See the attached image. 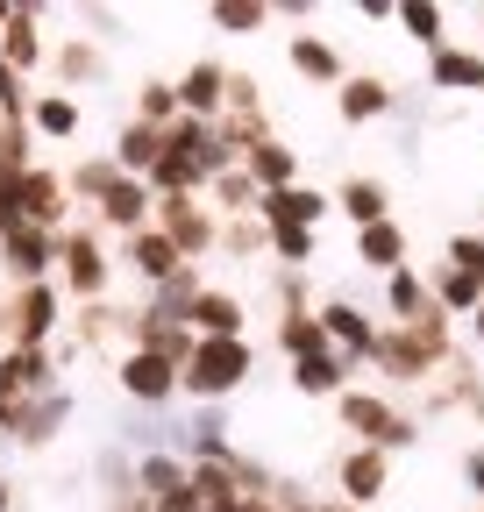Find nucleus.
Returning <instances> with one entry per match:
<instances>
[{
  "instance_id": "f257e3e1",
  "label": "nucleus",
  "mask_w": 484,
  "mask_h": 512,
  "mask_svg": "<svg viewBox=\"0 0 484 512\" xmlns=\"http://www.w3.org/2000/svg\"><path fill=\"white\" fill-rule=\"evenodd\" d=\"M250 377V342H193L186 356V392H235Z\"/></svg>"
},
{
  "instance_id": "f03ea898",
  "label": "nucleus",
  "mask_w": 484,
  "mask_h": 512,
  "mask_svg": "<svg viewBox=\"0 0 484 512\" xmlns=\"http://www.w3.org/2000/svg\"><path fill=\"white\" fill-rule=\"evenodd\" d=\"M342 420L356 427V434H371L378 448H399V441H413V427L392 413V406H378V399H363V392H349L342 399Z\"/></svg>"
},
{
  "instance_id": "7ed1b4c3",
  "label": "nucleus",
  "mask_w": 484,
  "mask_h": 512,
  "mask_svg": "<svg viewBox=\"0 0 484 512\" xmlns=\"http://www.w3.org/2000/svg\"><path fill=\"white\" fill-rule=\"evenodd\" d=\"M15 207H22L29 228H43V221L65 214V185H57L50 171H22V178H15Z\"/></svg>"
},
{
  "instance_id": "20e7f679",
  "label": "nucleus",
  "mask_w": 484,
  "mask_h": 512,
  "mask_svg": "<svg viewBox=\"0 0 484 512\" xmlns=\"http://www.w3.org/2000/svg\"><path fill=\"white\" fill-rule=\"evenodd\" d=\"M321 192H307V185H278V192H264V214H271V228H314L321 221Z\"/></svg>"
},
{
  "instance_id": "39448f33",
  "label": "nucleus",
  "mask_w": 484,
  "mask_h": 512,
  "mask_svg": "<svg viewBox=\"0 0 484 512\" xmlns=\"http://www.w3.org/2000/svg\"><path fill=\"white\" fill-rule=\"evenodd\" d=\"M121 384H129L136 399H150V406H157V399H171V384H178V377H171V363H164V356L136 349L129 363H121Z\"/></svg>"
},
{
  "instance_id": "423d86ee",
  "label": "nucleus",
  "mask_w": 484,
  "mask_h": 512,
  "mask_svg": "<svg viewBox=\"0 0 484 512\" xmlns=\"http://www.w3.org/2000/svg\"><path fill=\"white\" fill-rule=\"evenodd\" d=\"M186 313H193L200 328H207V342H242V306H235L228 292H200Z\"/></svg>"
},
{
  "instance_id": "0eeeda50",
  "label": "nucleus",
  "mask_w": 484,
  "mask_h": 512,
  "mask_svg": "<svg viewBox=\"0 0 484 512\" xmlns=\"http://www.w3.org/2000/svg\"><path fill=\"white\" fill-rule=\"evenodd\" d=\"M0 249H8V264H15L22 278H36V271L50 264V242H43V228H29V221H15L8 235H0Z\"/></svg>"
},
{
  "instance_id": "6e6552de",
  "label": "nucleus",
  "mask_w": 484,
  "mask_h": 512,
  "mask_svg": "<svg viewBox=\"0 0 484 512\" xmlns=\"http://www.w3.org/2000/svg\"><path fill=\"white\" fill-rule=\"evenodd\" d=\"M57 256H65V271H72V292H100L107 264H100V249H93L86 235H72V242H57Z\"/></svg>"
},
{
  "instance_id": "1a4fd4ad",
  "label": "nucleus",
  "mask_w": 484,
  "mask_h": 512,
  "mask_svg": "<svg viewBox=\"0 0 484 512\" xmlns=\"http://www.w3.org/2000/svg\"><path fill=\"white\" fill-rule=\"evenodd\" d=\"M157 157H164V128H150V121L121 128V164L129 171H157Z\"/></svg>"
},
{
  "instance_id": "9d476101",
  "label": "nucleus",
  "mask_w": 484,
  "mask_h": 512,
  "mask_svg": "<svg viewBox=\"0 0 484 512\" xmlns=\"http://www.w3.org/2000/svg\"><path fill=\"white\" fill-rule=\"evenodd\" d=\"M342 207H349V221L378 228V221H385V185H378V178H349V185H342Z\"/></svg>"
},
{
  "instance_id": "9b49d317",
  "label": "nucleus",
  "mask_w": 484,
  "mask_h": 512,
  "mask_svg": "<svg viewBox=\"0 0 484 512\" xmlns=\"http://www.w3.org/2000/svg\"><path fill=\"white\" fill-rule=\"evenodd\" d=\"M342 491H349V498H378V491H385V456H371V448L349 456V463H342Z\"/></svg>"
},
{
  "instance_id": "f8f14e48",
  "label": "nucleus",
  "mask_w": 484,
  "mask_h": 512,
  "mask_svg": "<svg viewBox=\"0 0 484 512\" xmlns=\"http://www.w3.org/2000/svg\"><path fill=\"white\" fill-rule=\"evenodd\" d=\"M143 200H150V192H143L136 178H114L100 207H107V221H114V228H136V221H143Z\"/></svg>"
},
{
  "instance_id": "ddd939ff",
  "label": "nucleus",
  "mask_w": 484,
  "mask_h": 512,
  "mask_svg": "<svg viewBox=\"0 0 484 512\" xmlns=\"http://www.w3.org/2000/svg\"><path fill=\"white\" fill-rule=\"evenodd\" d=\"M129 256H136L143 278H171V271H178V242H171V235H136Z\"/></svg>"
},
{
  "instance_id": "4468645a",
  "label": "nucleus",
  "mask_w": 484,
  "mask_h": 512,
  "mask_svg": "<svg viewBox=\"0 0 484 512\" xmlns=\"http://www.w3.org/2000/svg\"><path fill=\"white\" fill-rule=\"evenodd\" d=\"M50 320H57V292H50V285H29V292H22V342H43Z\"/></svg>"
},
{
  "instance_id": "2eb2a0df",
  "label": "nucleus",
  "mask_w": 484,
  "mask_h": 512,
  "mask_svg": "<svg viewBox=\"0 0 484 512\" xmlns=\"http://www.w3.org/2000/svg\"><path fill=\"white\" fill-rule=\"evenodd\" d=\"M385 100H392V93H385L378 79H349V86H342V114H349V121H371V114H385Z\"/></svg>"
},
{
  "instance_id": "dca6fc26",
  "label": "nucleus",
  "mask_w": 484,
  "mask_h": 512,
  "mask_svg": "<svg viewBox=\"0 0 484 512\" xmlns=\"http://www.w3.org/2000/svg\"><path fill=\"white\" fill-rule=\"evenodd\" d=\"M278 335H285L292 363H299V356H328V349H321V342H328V328H321V320H299V313H285V328H278Z\"/></svg>"
},
{
  "instance_id": "f3484780",
  "label": "nucleus",
  "mask_w": 484,
  "mask_h": 512,
  "mask_svg": "<svg viewBox=\"0 0 484 512\" xmlns=\"http://www.w3.org/2000/svg\"><path fill=\"white\" fill-rule=\"evenodd\" d=\"M250 171H257V178L278 192V185L292 178V150H278V143H250Z\"/></svg>"
},
{
  "instance_id": "a211bd4d",
  "label": "nucleus",
  "mask_w": 484,
  "mask_h": 512,
  "mask_svg": "<svg viewBox=\"0 0 484 512\" xmlns=\"http://www.w3.org/2000/svg\"><path fill=\"white\" fill-rule=\"evenodd\" d=\"M178 100L207 114V107L221 100V72H214V64H193V72H186V86H178Z\"/></svg>"
},
{
  "instance_id": "6ab92c4d",
  "label": "nucleus",
  "mask_w": 484,
  "mask_h": 512,
  "mask_svg": "<svg viewBox=\"0 0 484 512\" xmlns=\"http://www.w3.org/2000/svg\"><path fill=\"white\" fill-rule=\"evenodd\" d=\"M36 128H43V136H72V128H79V107H72L65 93H50V100H36Z\"/></svg>"
},
{
  "instance_id": "aec40b11",
  "label": "nucleus",
  "mask_w": 484,
  "mask_h": 512,
  "mask_svg": "<svg viewBox=\"0 0 484 512\" xmlns=\"http://www.w3.org/2000/svg\"><path fill=\"white\" fill-rule=\"evenodd\" d=\"M435 79H442V86H484V64L463 57V50H442V57H435Z\"/></svg>"
},
{
  "instance_id": "412c9836",
  "label": "nucleus",
  "mask_w": 484,
  "mask_h": 512,
  "mask_svg": "<svg viewBox=\"0 0 484 512\" xmlns=\"http://www.w3.org/2000/svg\"><path fill=\"white\" fill-rule=\"evenodd\" d=\"M299 392H335V384H342V370H335V356H299Z\"/></svg>"
},
{
  "instance_id": "4be33fe9",
  "label": "nucleus",
  "mask_w": 484,
  "mask_h": 512,
  "mask_svg": "<svg viewBox=\"0 0 484 512\" xmlns=\"http://www.w3.org/2000/svg\"><path fill=\"white\" fill-rule=\"evenodd\" d=\"M321 328L335 335V342H356V349H371V328H363V313L356 306H328V320Z\"/></svg>"
},
{
  "instance_id": "5701e85b",
  "label": "nucleus",
  "mask_w": 484,
  "mask_h": 512,
  "mask_svg": "<svg viewBox=\"0 0 484 512\" xmlns=\"http://www.w3.org/2000/svg\"><path fill=\"white\" fill-rule=\"evenodd\" d=\"M0 50H8L15 72H22V64H36V22H29V15H8V43H0Z\"/></svg>"
},
{
  "instance_id": "b1692460",
  "label": "nucleus",
  "mask_w": 484,
  "mask_h": 512,
  "mask_svg": "<svg viewBox=\"0 0 484 512\" xmlns=\"http://www.w3.org/2000/svg\"><path fill=\"white\" fill-rule=\"evenodd\" d=\"M292 64H299V72H314V79H335V50L314 43V36H299V43H292Z\"/></svg>"
},
{
  "instance_id": "393cba45",
  "label": "nucleus",
  "mask_w": 484,
  "mask_h": 512,
  "mask_svg": "<svg viewBox=\"0 0 484 512\" xmlns=\"http://www.w3.org/2000/svg\"><path fill=\"white\" fill-rule=\"evenodd\" d=\"M171 242H178V249H200V242H207V221H200L186 200H171Z\"/></svg>"
},
{
  "instance_id": "a878e982",
  "label": "nucleus",
  "mask_w": 484,
  "mask_h": 512,
  "mask_svg": "<svg viewBox=\"0 0 484 512\" xmlns=\"http://www.w3.org/2000/svg\"><path fill=\"white\" fill-rule=\"evenodd\" d=\"M363 256H371V264H399V228H392V221L363 228Z\"/></svg>"
},
{
  "instance_id": "bb28decb",
  "label": "nucleus",
  "mask_w": 484,
  "mask_h": 512,
  "mask_svg": "<svg viewBox=\"0 0 484 512\" xmlns=\"http://www.w3.org/2000/svg\"><path fill=\"white\" fill-rule=\"evenodd\" d=\"M143 484H150V491H157V498H171V491H178V484H186V470H178V463H171V456H150V463H143Z\"/></svg>"
},
{
  "instance_id": "cd10ccee",
  "label": "nucleus",
  "mask_w": 484,
  "mask_h": 512,
  "mask_svg": "<svg viewBox=\"0 0 484 512\" xmlns=\"http://www.w3.org/2000/svg\"><path fill=\"white\" fill-rule=\"evenodd\" d=\"M392 306H399L406 320H413V313H428V292H420V278H406V271H399V278H392Z\"/></svg>"
},
{
  "instance_id": "c85d7f7f",
  "label": "nucleus",
  "mask_w": 484,
  "mask_h": 512,
  "mask_svg": "<svg viewBox=\"0 0 484 512\" xmlns=\"http://www.w3.org/2000/svg\"><path fill=\"white\" fill-rule=\"evenodd\" d=\"M449 264H456V271H470V278H484V242L456 235V242H449Z\"/></svg>"
},
{
  "instance_id": "c756f323",
  "label": "nucleus",
  "mask_w": 484,
  "mask_h": 512,
  "mask_svg": "<svg viewBox=\"0 0 484 512\" xmlns=\"http://www.w3.org/2000/svg\"><path fill=\"white\" fill-rule=\"evenodd\" d=\"M442 299H449L456 313H463V306L477 313V278H470V271H449V285H442Z\"/></svg>"
},
{
  "instance_id": "7c9ffc66",
  "label": "nucleus",
  "mask_w": 484,
  "mask_h": 512,
  "mask_svg": "<svg viewBox=\"0 0 484 512\" xmlns=\"http://www.w3.org/2000/svg\"><path fill=\"white\" fill-rule=\"evenodd\" d=\"M399 22H406L420 43H435V36H442V15H435V8H399Z\"/></svg>"
},
{
  "instance_id": "2f4dec72",
  "label": "nucleus",
  "mask_w": 484,
  "mask_h": 512,
  "mask_svg": "<svg viewBox=\"0 0 484 512\" xmlns=\"http://www.w3.org/2000/svg\"><path fill=\"white\" fill-rule=\"evenodd\" d=\"M0 114H15L22 121V79H15V64L0 57Z\"/></svg>"
},
{
  "instance_id": "473e14b6",
  "label": "nucleus",
  "mask_w": 484,
  "mask_h": 512,
  "mask_svg": "<svg viewBox=\"0 0 484 512\" xmlns=\"http://www.w3.org/2000/svg\"><path fill=\"white\" fill-rule=\"evenodd\" d=\"M271 242H278V256H307V249H314V235H307V228H278Z\"/></svg>"
},
{
  "instance_id": "72a5a7b5",
  "label": "nucleus",
  "mask_w": 484,
  "mask_h": 512,
  "mask_svg": "<svg viewBox=\"0 0 484 512\" xmlns=\"http://www.w3.org/2000/svg\"><path fill=\"white\" fill-rule=\"evenodd\" d=\"M257 15H264V8H235V0H228V8H214V22H221V29H250Z\"/></svg>"
},
{
  "instance_id": "f704fd0d",
  "label": "nucleus",
  "mask_w": 484,
  "mask_h": 512,
  "mask_svg": "<svg viewBox=\"0 0 484 512\" xmlns=\"http://www.w3.org/2000/svg\"><path fill=\"white\" fill-rule=\"evenodd\" d=\"M171 100H178L171 86H143V114H157V121H164V114H171Z\"/></svg>"
},
{
  "instance_id": "c9c22d12",
  "label": "nucleus",
  "mask_w": 484,
  "mask_h": 512,
  "mask_svg": "<svg viewBox=\"0 0 484 512\" xmlns=\"http://www.w3.org/2000/svg\"><path fill=\"white\" fill-rule=\"evenodd\" d=\"M221 200H228V207H250L257 192H250V178H221Z\"/></svg>"
},
{
  "instance_id": "e433bc0d",
  "label": "nucleus",
  "mask_w": 484,
  "mask_h": 512,
  "mask_svg": "<svg viewBox=\"0 0 484 512\" xmlns=\"http://www.w3.org/2000/svg\"><path fill=\"white\" fill-rule=\"evenodd\" d=\"M470 477H477V491H484V456H470Z\"/></svg>"
},
{
  "instance_id": "4c0bfd02",
  "label": "nucleus",
  "mask_w": 484,
  "mask_h": 512,
  "mask_svg": "<svg viewBox=\"0 0 484 512\" xmlns=\"http://www.w3.org/2000/svg\"><path fill=\"white\" fill-rule=\"evenodd\" d=\"M8 420H15V406H0V427H8Z\"/></svg>"
},
{
  "instance_id": "58836bf2",
  "label": "nucleus",
  "mask_w": 484,
  "mask_h": 512,
  "mask_svg": "<svg viewBox=\"0 0 484 512\" xmlns=\"http://www.w3.org/2000/svg\"><path fill=\"white\" fill-rule=\"evenodd\" d=\"M477 335H484V306H477Z\"/></svg>"
},
{
  "instance_id": "ea45409f",
  "label": "nucleus",
  "mask_w": 484,
  "mask_h": 512,
  "mask_svg": "<svg viewBox=\"0 0 484 512\" xmlns=\"http://www.w3.org/2000/svg\"><path fill=\"white\" fill-rule=\"evenodd\" d=\"M0 512H8V491H0Z\"/></svg>"
}]
</instances>
